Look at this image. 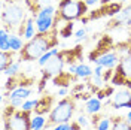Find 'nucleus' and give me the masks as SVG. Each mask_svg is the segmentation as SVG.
<instances>
[{
  "mask_svg": "<svg viewBox=\"0 0 131 130\" xmlns=\"http://www.w3.org/2000/svg\"><path fill=\"white\" fill-rule=\"evenodd\" d=\"M60 29L58 24H54V27L45 33H36V36L27 41L24 43L23 49L19 51V61H34L45 54L51 51L52 48H57L60 41H58Z\"/></svg>",
  "mask_w": 131,
  "mask_h": 130,
  "instance_id": "nucleus-1",
  "label": "nucleus"
},
{
  "mask_svg": "<svg viewBox=\"0 0 131 130\" xmlns=\"http://www.w3.org/2000/svg\"><path fill=\"white\" fill-rule=\"evenodd\" d=\"M76 96H64L63 99H60L54 109L48 114V121L45 124V129H51V127H55L61 123H69L73 117L74 111H76ZM43 129V130H45Z\"/></svg>",
  "mask_w": 131,
  "mask_h": 130,
  "instance_id": "nucleus-2",
  "label": "nucleus"
},
{
  "mask_svg": "<svg viewBox=\"0 0 131 130\" xmlns=\"http://www.w3.org/2000/svg\"><path fill=\"white\" fill-rule=\"evenodd\" d=\"M88 5L85 3V0H60L58 2V9L55 12V21L54 24L60 23H69V21H76L81 20L82 16H85L88 11Z\"/></svg>",
  "mask_w": 131,
  "mask_h": 130,
  "instance_id": "nucleus-3",
  "label": "nucleus"
},
{
  "mask_svg": "<svg viewBox=\"0 0 131 130\" xmlns=\"http://www.w3.org/2000/svg\"><path fill=\"white\" fill-rule=\"evenodd\" d=\"M31 111L18 109L12 105L3 108L5 130H31Z\"/></svg>",
  "mask_w": 131,
  "mask_h": 130,
  "instance_id": "nucleus-4",
  "label": "nucleus"
},
{
  "mask_svg": "<svg viewBox=\"0 0 131 130\" xmlns=\"http://www.w3.org/2000/svg\"><path fill=\"white\" fill-rule=\"evenodd\" d=\"M25 21V12L18 3L9 0L3 2L2 5V23L3 27H6L8 30H12V27L21 25Z\"/></svg>",
  "mask_w": 131,
  "mask_h": 130,
  "instance_id": "nucleus-5",
  "label": "nucleus"
},
{
  "mask_svg": "<svg viewBox=\"0 0 131 130\" xmlns=\"http://www.w3.org/2000/svg\"><path fill=\"white\" fill-rule=\"evenodd\" d=\"M110 84L115 87L131 88V48L127 51V54L124 57H121L118 66L115 67Z\"/></svg>",
  "mask_w": 131,
  "mask_h": 130,
  "instance_id": "nucleus-6",
  "label": "nucleus"
},
{
  "mask_svg": "<svg viewBox=\"0 0 131 130\" xmlns=\"http://www.w3.org/2000/svg\"><path fill=\"white\" fill-rule=\"evenodd\" d=\"M64 66H66V60L63 57V54H61V49H60L58 54H55L46 64L43 66V69H42V78H40V81H39V85H37V91L43 93L46 81L51 79V78H54V76H57V75H60V73L63 72Z\"/></svg>",
  "mask_w": 131,
  "mask_h": 130,
  "instance_id": "nucleus-7",
  "label": "nucleus"
},
{
  "mask_svg": "<svg viewBox=\"0 0 131 130\" xmlns=\"http://www.w3.org/2000/svg\"><path fill=\"white\" fill-rule=\"evenodd\" d=\"M115 49H116V43H115V41L112 39V36L104 34V36H101V38L97 41L95 48L90 52L88 58H90L91 63H94L97 58H100L101 55H104V54H107V52H112V51H115Z\"/></svg>",
  "mask_w": 131,
  "mask_h": 130,
  "instance_id": "nucleus-8",
  "label": "nucleus"
},
{
  "mask_svg": "<svg viewBox=\"0 0 131 130\" xmlns=\"http://www.w3.org/2000/svg\"><path fill=\"white\" fill-rule=\"evenodd\" d=\"M34 84H36L34 76H30L24 72H18L15 75L9 76V79L5 82V90L6 91H14L15 88H19V87H30L31 88Z\"/></svg>",
  "mask_w": 131,
  "mask_h": 130,
  "instance_id": "nucleus-9",
  "label": "nucleus"
},
{
  "mask_svg": "<svg viewBox=\"0 0 131 130\" xmlns=\"http://www.w3.org/2000/svg\"><path fill=\"white\" fill-rule=\"evenodd\" d=\"M122 3L124 2H115V3H110V2H109V3H106V5H101V8L88 12L85 16L88 18V21L100 20V18H103V16H113V15H116L118 12H121Z\"/></svg>",
  "mask_w": 131,
  "mask_h": 130,
  "instance_id": "nucleus-10",
  "label": "nucleus"
},
{
  "mask_svg": "<svg viewBox=\"0 0 131 130\" xmlns=\"http://www.w3.org/2000/svg\"><path fill=\"white\" fill-rule=\"evenodd\" d=\"M106 105H110L113 109H121V108H131V90L122 88L116 90L110 100H106Z\"/></svg>",
  "mask_w": 131,
  "mask_h": 130,
  "instance_id": "nucleus-11",
  "label": "nucleus"
},
{
  "mask_svg": "<svg viewBox=\"0 0 131 130\" xmlns=\"http://www.w3.org/2000/svg\"><path fill=\"white\" fill-rule=\"evenodd\" d=\"M121 25L131 27V3L127 8H122L121 12H118L116 15H113L109 20L106 29L107 30H113V29H118V27H121Z\"/></svg>",
  "mask_w": 131,
  "mask_h": 130,
  "instance_id": "nucleus-12",
  "label": "nucleus"
},
{
  "mask_svg": "<svg viewBox=\"0 0 131 130\" xmlns=\"http://www.w3.org/2000/svg\"><path fill=\"white\" fill-rule=\"evenodd\" d=\"M54 103H55V97L52 96V94H42L40 97L37 99V103L34 106V109H33V112L34 115H46L49 114L52 109H54Z\"/></svg>",
  "mask_w": 131,
  "mask_h": 130,
  "instance_id": "nucleus-13",
  "label": "nucleus"
},
{
  "mask_svg": "<svg viewBox=\"0 0 131 130\" xmlns=\"http://www.w3.org/2000/svg\"><path fill=\"white\" fill-rule=\"evenodd\" d=\"M61 54L66 60V64L72 66V64H79L83 60V49L81 45H76L74 48H67L61 49Z\"/></svg>",
  "mask_w": 131,
  "mask_h": 130,
  "instance_id": "nucleus-14",
  "label": "nucleus"
},
{
  "mask_svg": "<svg viewBox=\"0 0 131 130\" xmlns=\"http://www.w3.org/2000/svg\"><path fill=\"white\" fill-rule=\"evenodd\" d=\"M119 60H121V57H119V54H118L116 49H115V51H112V52H107V54H104V55H101L100 58H97V60L94 61V64L95 66H103V67H106V69H113V67L118 66Z\"/></svg>",
  "mask_w": 131,
  "mask_h": 130,
  "instance_id": "nucleus-15",
  "label": "nucleus"
},
{
  "mask_svg": "<svg viewBox=\"0 0 131 130\" xmlns=\"http://www.w3.org/2000/svg\"><path fill=\"white\" fill-rule=\"evenodd\" d=\"M78 79H79V78L72 72H61L60 75H57V76L52 78V84H54L55 87H61V88L66 87V88H69L70 84H76Z\"/></svg>",
  "mask_w": 131,
  "mask_h": 130,
  "instance_id": "nucleus-16",
  "label": "nucleus"
},
{
  "mask_svg": "<svg viewBox=\"0 0 131 130\" xmlns=\"http://www.w3.org/2000/svg\"><path fill=\"white\" fill-rule=\"evenodd\" d=\"M55 15H46V16H37L36 18V29L37 33H45L51 30L54 27V21H55Z\"/></svg>",
  "mask_w": 131,
  "mask_h": 130,
  "instance_id": "nucleus-17",
  "label": "nucleus"
},
{
  "mask_svg": "<svg viewBox=\"0 0 131 130\" xmlns=\"http://www.w3.org/2000/svg\"><path fill=\"white\" fill-rule=\"evenodd\" d=\"M33 88L30 87H19V88H15L14 91H9V94H3V97H9V99H27L31 96Z\"/></svg>",
  "mask_w": 131,
  "mask_h": 130,
  "instance_id": "nucleus-18",
  "label": "nucleus"
},
{
  "mask_svg": "<svg viewBox=\"0 0 131 130\" xmlns=\"http://www.w3.org/2000/svg\"><path fill=\"white\" fill-rule=\"evenodd\" d=\"M112 129L110 130H131V123L124 117H112Z\"/></svg>",
  "mask_w": 131,
  "mask_h": 130,
  "instance_id": "nucleus-19",
  "label": "nucleus"
},
{
  "mask_svg": "<svg viewBox=\"0 0 131 130\" xmlns=\"http://www.w3.org/2000/svg\"><path fill=\"white\" fill-rule=\"evenodd\" d=\"M101 108H103V105H101V100L98 97H91L90 100H86V103H85V111L91 115L100 112Z\"/></svg>",
  "mask_w": 131,
  "mask_h": 130,
  "instance_id": "nucleus-20",
  "label": "nucleus"
},
{
  "mask_svg": "<svg viewBox=\"0 0 131 130\" xmlns=\"http://www.w3.org/2000/svg\"><path fill=\"white\" fill-rule=\"evenodd\" d=\"M14 52L15 51H2L0 52V70L5 72L14 63Z\"/></svg>",
  "mask_w": 131,
  "mask_h": 130,
  "instance_id": "nucleus-21",
  "label": "nucleus"
},
{
  "mask_svg": "<svg viewBox=\"0 0 131 130\" xmlns=\"http://www.w3.org/2000/svg\"><path fill=\"white\" fill-rule=\"evenodd\" d=\"M79 79H86V78H91L94 75V69H91L88 64L85 63H79L78 67H76V73H74Z\"/></svg>",
  "mask_w": 131,
  "mask_h": 130,
  "instance_id": "nucleus-22",
  "label": "nucleus"
},
{
  "mask_svg": "<svg viewBox=\"0 0 131 130\" xmlns=\"http://www.w3.org/2000/svg\"><path fill=\"white\" fill-rule=\"evenodd\" d=\"M25 6L31 12L33 18L36 20L37 15H39V12L42 11V0H25Z\"/></svg>",
  "mask_w": 131,
  "mask_h": 130,
  "instance_id": "nucleus-23",
  "label": "nucleus"
},
{
  "mask_svg": "<svg viewBox=\"0 0 131 130\" xmlns=\"http://www.w3.org/2000/svg\"><path fill=\"white\" fill-rule=\"evenodd\" d=\"M34 18H27V21H25V33H24V38L27 41H30L33 39L34 36H36V33H37V29H34Z\"/></svg>",
  "mask_w": 131,
  "mask_h": 130,
  "instance_id": "nucleus-24",
  "label": "nucleus"
},
{
  "mask_svg": "<svg viewBox=\"0 0 131 130\" xmlns=\"http://www.w3.org/2000/svg\"><path fill=\"white\" fill-rule=\"evenodd\" d=\"M9 45H10V51H15V52H19L23 47H24V43H23V39L19 38V36H16V34H10V38H9Z\"/></svg>",
  "mask_w": 131,
  "mask_h": 130,
  "instance_id": "nucleus-25",
  "label": "nucleus"
},
{
  "mask_svg": "<svg viewBox=\"0 0 131 130\" xmlns=\"http://www.w3.org/2000/svg\"><path fill=\"white\" fill-rule=\"evenodd\" d=\"M116 91L115 90V85H104V87H101V88L98 90V93H97V97L100 99V100H103V99H106V97H112L113 96V93Z\"/></svg>",
  "mask_w": 131,
  "mask_h": 130,
  "instance_id": "nucleus-26",
  "label": "nucleus"
},
{
  "mask_svg": "<svg viewBox=\"0 0 131 130\" xmlns=\"http://www.w3.org/2000/svg\"><path fill=\"white\" fill-rule=\"evenodd\" d=\"M45 124H46L45 115H34V118L31 120V130H42V129H45Z\"/></svg>",
  "mask_w": 131,
  "mask_h": 130,
  "instance_id": "nucleus-27",
  "label": "nucleus"
},
{
  "mask_svg": "<svg viewBox=\"0 0 131 130\" xmlns=\"http://www.w3.org/2000/svg\"><path fill=\"white\" fill-rule=\"evenodd\" d=\"M58 51H60L58 48H52L51 51L45 52V54H43V55H42V57L39 58V60H37V64L40 66V67H43V66L46 64V63H48V61H49V60H51L52 57H54L55 54H58Z\"/></svg>",
  "mask_w": 131,
  "mask_h": 130,
  "instance_id": "nucleus-28",
  "label": "nucleus"
},
{
  "mask_svg": "<svg viewBox=\"0 0 131 130\" xmlns=\"http://www.w3.org/2000/svg\"><path fill=\"white\" fill-rule=\"evenodd\" d=\"M73 29H74V24L73 21H69V23H66L63 27H60V36L61 38H70L72 34H73Z\"/></svg>",
  "mask_w": 131,
  "mask_h": 130,
  "instance_id": "nucleus-29",
  "label": "nucleus"
},
{
  "mask_svg": "<svg viewBox=\"0 0 131 130\" xmlns=\"http://www.w3.org/2000/svg\"><path fill=\"white\" fill-rule=\"evenodd\" d=\"M110 129H112V120L107 118V117H103L100 120V123H98V126L95 130H110Z\"/></svg>",
  "mask_w": 131,
  "mask_h": 130,
  "instance_id": "nucleus-30",
  "label": "nucleus"
},
{
  "mask_svg": "<svg viewBox=\"0 0 131 130\" xmlns=\"http://www.w3.org/2000/svg\"><path fill=\"white\" fill-rule=\"evenodd\" d=\"M19 66H21V61H14L3 73H5V75H9V76H10V75H15V73L19 72Z\"/></svg>",
  "mask_w": 131,
  "mask_h": 130,
  "instance_id": "nucleus-31",
  "label": "nucleus"
},
{
  "mask_svg": "<svg viewBox=\"0 0 131 130\" xmlns=\"http://www.w3.org/2000/svg\"><path fill=\"white\" fill-rule=\"evenodd\" d=\"M55 12H57V9L54 8L52 5H49V6H45V8L42 9L40 12H39V15L37 16H46V15H55Z\"/></svg>",
  "mask_w": 131,
  "mask_h": 130,
  "instance_id": "nucleus-32",
  "label": "nucleus"
},
{
  "mask_svg": "<svg viewBox=\"0 0 131 130\" xmlns=\"http://www.w3.org/2000/svg\"><path fill=\"white\" fill-rule=\"evenodd\" d=\"M36 103H37V99H34V100H25L24 105L21 106V109H24V111H33L34 109V106H36Z\"/></svg>",
  "mask_w": 131,
  "mask_h": 130,
  "instance_id": "nucleus-33",
  "label": "nucleus"
},
{
  "mask_svg": "<svg viewBox=\"0 0 131 130\" xmlns=\"http://www.w3.org/2000/svg\"><path fill=\"white\" fill-rule=\"evenodd\" d=\"M74 36H76V41L78 42L82 41V39H85L86 38V29H79L78 32L74 33Z\"/></svg>",
  "mask_w": 131,
  "mask_h": 130,
  "instance_id": "nucleus-34",
  "label": "nucleus"
},
{
  "mask_svg": "<svg viewBox=\"0 0 131 130\" xmlns=\"http://www.w3.org/2000/svg\"><path fill=\"white\" fill-rule=\"evenodd\" d=\"M104 69H106V67H103V66H95V67H94V75H97V76H103Z\"/></svg>",
  "mask_w": 131,
  "mask_h": 130,
  "instance_id": "nucleus-35",
  "label": "nucleus"
},
{
  "mask_svg": "<svg viewBox=\"0 0 131 130\" xmlns=\"http://www.w3.org/2000/svg\"><path fill=\"white\" fill-rule=\"evenodd\" d=\"M69 126H70V123H61V124L55 126L52 130H67L69 129Z\"/></svg>",
  "mask_w": 131,
  "mask_h": 130,
  "instance_id": "nucleus-36",
  "label": "nucleus"
},
{
  "mask_svg": "<svg viewBox=\"0 0 131 130\" xmlns=\"http://www.w3.org/2000/svg\"><path fill=\"white\" fill-rule=\"evenodd\" d=\"M78 123L81 124V126L83 127V129H85V127L88 126V120H86V117H83V115H81V117L78 118Z\"/></svg>",
  "mask_w": 131,
  "mask_h": 130,
  "instance_id": "nucleus-37",
  "label": "nucleus"
},
{
  "mask_svg": "<svg viewBox=\"0 0 131 130\" xmlns=\"http://www.w3.org/2000/svg\"><path fill=\"white\" fill-rule=\"evenodd\" d=\"M67 93H69V88H66V87H63V88L58 90V96H61V97H64Z\"/></svg>",
  "mask_w": 131,
  "mask_h": 130,
  "instance_id": "nucleus-38",
  "label": "nucleus"
},
{
  "mask_svg": "<svg viewBox=\"0 0 131 130\" xmlns=\"http://www.w3.org/2000/svg\"><path fill=\"white\" fill-rule=\"evenodd\" d=\"M85 3H86L88 6H94V5L100 3V0H85Z\"/></svg>",
  "mask_w": 131,
  "mask_h": 130,
  "instance_id": "nucleus-39",
  "label": "nucleus"
},
{
  "mask_svg": "<svg viewBox=\"0 0 131 130\" xmlns=\"http://www.w3.org/2000/svg\"><path fill=\"white\" fill-rule=\"evenodd\" d=\"M127 120H128V121L131 123V109H130V112H128V114H127Z\"/></svg>",
  "mask_w": 131,
  "mask_h": 130,
  "instance_id": "nucleus-40",
  "label": "nucleus"
},
{
  "mask_svg": "<svg viewBox=\"0 0 131 130\" xmlns=\"http://www.w3.org/2000/svg\"><path fill=\"white\" fill-rule=\"evenodd\" d=\"M116 2H125V0H116Z\"/></svg>",
  "mask_w": 131,
  "mask_h": 130,
  "instance_id": "nucleus-41",
  "label": "nucleus"
},
{
  "mask_svg": "<svg viewBox=\"0 0 131 130\" xmlns=\"http://www.w3.org/2000/svg\"><path fill=\"white\" fill-rule=\"evenodd\" d=\"M45 130H51V129H45Z\"/></svg>",
  "mask_w": 131,
  "mask_h": 130,
  "instance_id": "nucleus-42",
  "label": "nucleus"
},
{
  "mask_svg": "<svg viewBox=\"0 0 131 130\" xmlns=\"http://www.w3.org/2000/svg\"><path fill=\"white\" fill-rule=\"evenodd\" d=\"M125 2H127V0H125Z\"/></svg>",
  "mask_w": 131,
  "mask_h": 130,
  "instance_id": "nucleus-43",
  "label": "nucleus"
},
{
  "mask_svg": "<svg viewBox=\"0 0 131 130\" xmlns=\"http://www.w3.org/2000/svg\"><path fill=\"white\" fill-rule=\"evenodd\" d=\"M130 90H131V88H130Z\"/></svg>",
  "mask_w": 131,
  "mask_h": 130,
  "instance_id": "nucleus-44",
  "label": "nucleus"
}]
</instances>
